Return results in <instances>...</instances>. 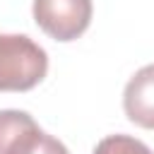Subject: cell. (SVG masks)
<instances>
[{
	"label": "cell",
	"mask_w": 154,
	"mask_h": 154,
	"mask_svg": "<svg viewBox=\"0 0 154 154\" xmlns=\"http://www.w3.org/2000/svg\"><path fill=\"white\" fill-rule=\"evenodd\" d=\"M31 14L46 36L67 43L89 29L94 5L91 0H34Z\"/></svg>",
	"instance_id": "7a4b0ae2"
},
{
	"label": "cell",
	"mask_w": 154,
	"mask_h": 154,
	"mask_svg": "<svg viewBox=\"0 0 154 154\" xmlns=\"http://www.w3.org/2000/svg\"><path fill=\"white\" fill-rule=\"evenodd\" d=\"M123 111L130 123L154 130V63L140 67L123 89Z\"/></svg>",
	"instance_id": "3957f363"
},
{
	"label": "cell",
	"mask_w": 154,
	"mask_h": 154,
	"mask_svg": "<svg viewBox=\"0 0 154 154\" xmlns=\"http://www.w3.org/2000/svg\"><path fill=\"white\" fill-rule=\"evenodd\" d=\"M41 132L43 130L26 111H0V154H24Z\"/></svg>",
	"instance_id": "277c9868"
},
{
	"label": "cell",
	"mask_w": 154,
	"mask_h": 154,
	"mask_svg": "<svg viewBox=\"0 0 154 154\" xmlns=\"http://www.w3.org/2000/svg\"><path fill=\"white\" fill-rule=\"evenodd\" d=\"M48 72V53L26 34H0V91H29Z\"/></svg>",
	"instance_id": "6da1fadb"
},
{
	"label": "cell",
	"mask_w": 154,
	"mask_h": 154,
	"mask_svg": "<svg viewBox=\"0 0 154 154\" xmlns=\"http://www.w3.org/2000/svg\"><path fill=\"white\" fill-rule=\"evenodd\" d=\"M91 154H154V152L132 135H108L96 142Z\"/></svg>",
	"instance_id": "5b68a950"
},
{
	"label": "cell",
	"mask_w": 154,
	"mask_h": 154,
	"mask_svg": "<svg viewBox=\"0 0 154 154\" xmlns=\"http://www.w3.org/2000/svg\"><path fill=\"white\" fill-rule=\"evenodd\" d=\"M24 154H70V152H67V147L58 137H53L48 132H41Z\"/></svg>",
	"instance_id": "8992f818"
}]
</instances>
